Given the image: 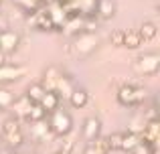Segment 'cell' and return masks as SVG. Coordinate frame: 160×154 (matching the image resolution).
I'll return each mask as SVG.
<instances>
[{"label": "cell", "mask_w": 160, "mask_h": 154, "mask_svg": "<svg viewBox=\"0 0 160 154\" xmlns=\"http://www.w3.org/2000/svg\"><path fill=\"white\" fill-rule=\"evenodd\" d=\"M55 154H71V152H65V150H57Z\"/></svg>", "instance_id": "cell-32"}, {"label": "cell", "mask_w": 160, "mask_h": 154, "mask_svg": "<svg viewBox=\"0 0 160 154\" xmlns=\"http://www.w3.org/2000/svg\"><path fill=\"white\" fill-rule=\"evenodd\" d=\"M2 136L6 140V144L10 148H20L24 144V136L22 130H20V120H16L14 116L8 120H4L2 124Z\"/></svg>", "instance_id": "cell-4"}, {"label": "cell", "mask_w": 160, "mask_h": 154, "mask_svg": "<svg viewBox=\"0 0 160 154\" xmlns=\"http://www.w3.org/2000/svg\"><path fill=\"white\" fill-rule=\"evenodd\" d=\"M31 134H32V138H35L37 142H47V140L53 136V132L49 130V126H45L43 120H41V122H32Z\"/></svg>", "instance_id": "cell-18"}, {"label": "cell", "mask_w": 160, "mask_h": 154, "mask_svg": "<svg viewBox=\"0 0 160 154\" xmlns=\"http://www.w3.org/2000/svg\"><path fill=\"white\" fill-rule=\"evenodd\" d=\"M106 142H108L109 152L120 150V144H122V132H112L109 136H106Z\"/></svg>", "instance_id": "cell-25"}, {"label": "cell", "mask_w": 160, "mask_h": 154, "mask_svg": "<svg viewBox=\"0 0 160 154\" xmlns=\"http://www.w3.org/2000/svg\"><path fill=\"white\" fill-rule=\"evenodd\" d=\"M144 120H146V122H148V120H158V110H156V107H150V110L146 112Z\"/></svg>", "instance_id": "cell-29"}, {"label": "cell", "mask_w": 160, "mask_h": 154, "mask_svg": "<svg viewBox=\"0 0 160 154\" xmlns=\"http://www.w3.org/2000/svg\"><path fill=\"white\" fill-rule=\"evenodd\" d=\"M45 116H47V112L41 107V103H32L31 110H28L27 122H28V124H32V122H41V120H45Z\"/></svg>", "instance_id": "cell-23"}, {"label": "cell", "mask_w": 160, "mask_h": 154, "mask_svg": "<svg viewBox=\"0 0 160 154\" xmlns=\"http://www.w3.org/2000/svg\"><path fill=\"white\" fill-rule=\"evenodd\" d=\"M142 45V39L138 35V31H126L124 35V45L122 47H128V49H138Z\"/></svg>", "instance_id": "cell-22"}, {"label": "cell", "mask_w": 160, "mask_h": 154, "mask_svg": "<svg viewBox=\"0 0 160 154\" xmlns=\"http://www.w3.org/2000/svg\"><path fill=\"white\" fill-rule=\"evenodd\" d=\"M12 2H14V6L20 8L24 14H35L41 6H45L43 0H12Z\"/></svg>", "instance_id": "cell-21"}, {"label": "cell", "mask_w": 160, "mask_h": 154, "mask_svg": "<svg viewBox=\"0 0 160 154\" xmlns=\"http://www.w3.org/2000/svg\"><path fill=\"white\" fill-rule=\"evenodd\" d=\"M0 4H2V0H0Z\"/></svg>", "instance_id": "cell-35"}, {"label": "cell", "mask_w": 160, "mask_h": 154, "mask_svg": "<svg viewBox=\"0 0 160 154\" xmlns=\"http://www.w3.org/2000/svg\"><path fill=\"white\" fill-rule=\"evenodd\" d=\"M18 45H20V35L16 31H10V28L0 31V51H2L4 55L14 53L16 49H18Z\"/></svg>", "instance_id": "cell-7"}, {"label": "cell", "mask_w": 160, "mask_h": 154, "mask_svg": "<svg viewBox=\"0 0 160 154\" xmlns=\"http://www.w3.org/2000/svg\"><path fill=\"white\" fill-rule=\"evenodd\" d=\"M49 130L53 132V136L61 138V136H67L71 134L73 130V118L67 114L65 110L57 107V110L51 112V120H49Z\"/></svg>", "instance_id": "cell-2"}, {"label": "cell", "mask_w": 160, "mask_h": 154, "mask_svg": "<svg viewBox=\"0 0 160 154\" xmlns=\"http://www.w3.org/2000/svg\"><path fill=\"white\" fill-rule=\"evenodd\" d=\"M12 102H14V95H12V91L0 87V110H8Z\"/></svg>", "instance_id": "cell-26"}, {"label": "cell", "mask_w": 160, "mask_h": 154, "mask_svg": "<svg viewBox=\"0 0 160 154\" xmlns=\"http://www.w3.org/2000/svg\"><path fill=\"white\" fill-rule=\"evenodd\" d=\"M124 35H126L124 28H118V31H113L112 35H109V43H112L113 47H122V45H124Z\"/></svg>", "instance_id": "cell-27"}, {"label": "cell", "mask_w": 160, "mask_h": 154, "mask_svg": "<svg viewBox=\"0 0 160 154\" xmlns=\"http://www.w3.org/2000/svg\"><path fill=\"white\" fill-rule=\"evenodd\" d=\"M39 103H41V107H43L47 114H51L53 110H57V107H59V103H61V97H59L57 91H45Z\"/></svg>", "instance_id": "cell-14"}, {"label": "cell", "mask_w": 160, "mask_h": 154, "mask_svg": "<svg viewBox=\"0 0 160 154\" xmlns=\"http://www.w3.org/2000/svg\"><path fill=\"white\" fill-rule=\"evenodd\" d=\"M146 89L144 87H136V85H122L118 89L116 97H118V103L124 107H138L144 103L146 99Z\"/></svg>", "instance_id": "cell-1"}, {"label": "cell", "mask_w": 160, "mask_h": 154, "mask_svg": "<svg viewBox=\"0 0 160 154\" xmlns=\"http://www.w3.org/2000/svg\"><path fill=\"white\" fill-rule=\"evenodd\" d=\"M138 35H140L142 43H146V41H154L158 37V27L154 22H150V20H146V22L140 24V31H138Z\"/></svg>", "instance_id": "cell-20"}, {"label": "cell", "mask_w": 160, "mask_h": 154, "mask_svg": "<svg viewBox=\"0 0 160 154\" xmlns=\"http://www.w3.org/2000/svg\"><path fill=\"white\" fill-rule=\"evenodd\" d=\"M83 154H109V148H108V142H106V136H98L95 140L87 142L85 152H83Z\"/></svg>", "instance_id": "cell-16"}, {"label": "cell", "mask_w": 160, "mask_h": 154, "mask_svg": "<svg viewBox=\"0 0 160 154\" xmlns=\"http://www.w3.org/2000/svg\"><path fill=\"white\" fill-rule=\"evenodd\" d=\"M160 69V55L158 53H144V55H140L136 61H134V71L138 73V75H156Z\"/></svg>", "instance_id": "cell-5"}, {"label": "cell", "mask_w": 160, "mask_h": 154, "mask_svg": "<svg viewBox=\"0 0 160 154\" xmlns=\"http://www.w3.org/2000/svg\"><path fill=\"white\" fill-rule=\"evenodd\" d=\"M24 75H27V67H24V65H8V63L0 65V85L18 81V79H22Z\"/></svg>", "instance_id": "cell-6"}, {"label": "cell", "mask_w": 160, "mask_h": 154, "mask_svg": "<svg viewBox=\"0 0 160 154\" xmlns=\"http://www.w3.org/2000/svg\"><path fill=\"white\" fill-rule=\"evenodd\" d=\"M83 22H85V18H83L81 14H75V16H69V18H65V22H63V27H61L63 35H67V37L79 35V32L83 31Z\"/></svg>", "instance_id": "cell-9"}, {"label": "cell", "mask_w": 160, "mask_h": 154, "mask_svg": "<svg viewBox=\"0 0 160 154\" xmlns=\"http://www.w3.org/2000/svg\"><path fill=\"white\" fill-rule=\"evenodd\" d=\"M69 103L73 110H83V107L89 103V93H87L83 87H73V91L69 93Z\"/></svg>", "instance_id": "cell-13"}, {"label": "cell", "mask_w": 160, "mask_h": 154, "mask_svg": "<svg viewBox=\"0 0 160 154\" xmlns=\"http://www.w3.org/2000/svg\"><path fill=\"white\" fill-rule=\"evenodd\" d=\"M98 136H102V122H99V118L91 116V118H87L85 122H83V138H85L87 142H91V140H95Z\"/></svg>", "instance_id": "cell-10"}, {"label": "cell", "mask_w": 160, "mask_h": 154, "mask_svg": "<svg viewBox=\"0 0 160 154\" xmlns=\"http://www.w3.org/2000/svg\"><path fill=\"white\" fill-rule=\"evenodd\" d=\"M116 14V2L113 0H98V10H95V16L103 20H109L113 18Z\"/></svg>", "instance_id": "cell-15"}, {"label": "cell", "mask_w": 160, "mask_h": 154, "mask_svg": "<svg viewBox=\"0 0 160 154\" xmlns=\"http://www.w3.org/2000/svg\"><path fill=\"white\" fill-rule=\"evenodd\" d=\"M73 87H75V83H73V79H71L69 75H65V73H61L57 79V85H55V91L59 93V97H69V93L73 91Z\"/></svg>", "instance_id": "cell-19"}, {"label": "cell", "mask_w": 160, "mask_h": 154, "mask_svg": "<svg viewBox=\"0 0 160 154\" xmlns=\"http://www.w3.org/2000/svg\"><path fill=\"white\" fill-rule=\"evenodd\" d=\"M8 154H18V152H8Z\"/></svg>", "instance_id": "cell-33"}, {"label": "cell", "mask_w": 160, "mask_h": 154, "mask_svg": "<svg viewBox=\"0 0 160 154\" xmlns=\"http://www.w3.org/2000/svg\"><path fill=\"white\" fill-rule=\"evenodd\" d=\"M75 37H77V39H75V43H73V53L79 57V59L89 57L91 53L98 49V45H99V37L95 35V32L81 31L79 35H75Z\"/></svg>", "instance_id": "cell-3"}, {"label": "cell", "mask_w": 160, "mask_h": 154, "mask_svg": "<svg viewBox=\"0 0 160 154\" xmlns=\"http://www.w3.org/2000/svg\"><path fill=\"white\" fill-rule=\"evenodd\" d=\"M43 93H45L43 85H41V83H32V85H28V89H27V93H24V95H27L32 103H39L41 97H43Z\"/></svg>", "instance_id": "cell-24"}, {"label": "cell", "mask_w": 160, "mask_h": 154, "mask_svg": "<svg viewBox=\"0 0 160 154\" xmlns=\"http://www.w3.org/2000/svg\"><path fill=\"white\" fill-rule=\"evenodd\" d=\"M32 24H35V28H39V31H55L53 20H51V16H49V12H47L45 6H41L39 10L32 14Z\"/></svg>", "instance_id": "cell-11"}, {"label": "cell", "mask_w": 160, "mask_h": 154, "mask_svg": "<svg viewBox=\"0 0 160 154\" xmlns=\"http://www.w3.org/2000/svg\"><path fill=\"white\" fill-rule=\"evenodd\" d=\"M32 102L27 97V95H20V97H14V102L10 103V107L8 110L12 112V116H14L16 120H22V122H27V116H28V110H31Z\"/></svg>", "instance_id": "cell-8"}, {"label": "cell", "mask_w": 160, "mask_h": 154, "mask_svg": "<svg viewBox=\"0 0 160 154\" xmlns=\"http://www.w3.org/2000/svg\"><path fill=\"white\" fill-rule=\"evenodd\" d=\"M4 28H8V18L0 12V31H4Z\"/></svg>", "instance_id": "cell-30"}, {"label": "cell", "mask_w": 160, "mask_h": 154, "mask_svg": "<svg viewBox=\"0 0 160 154\" xmlns=\"http://www.w3.org/2000/svg\"><path fill=\"white\" fill-rule=\"evenodd\" d=\"M61 69L59 67H55V65H49L47 69H45V73H43V79H41V85H43V89L45 91H55V85H57V79L59 75H61Z\"/></svg>", "instance_id": "cell-12"}, {"label": "cell", "mask_w": 160, "mask_h": 154, "mask_svg": "<svg viewBox=\"0 0 160 154\" xmlns=\"http://www.w3.org/2000/svg\"><path fill=\"white\" fill-rule=\"evenodd\" d=\"M140 144V136L136 134V132H122V144H120V150L122 152H132L134 148Z\"/></svg>", "instance_id": "cell-17"}, {"label": "cell", "mask_w": 160, "mask_h": 154, "mask_svg": "<svg viewBox=\"0 0 160 154\" xmlns=\"http://www.w3.org/2000/svg\"><path fill=\"white\" fill-rule=\"evenodd\" d=\"M4 61H6V55H4V53H2V51H0V65H2V63H4Z\"/></svg>", "instance_id": "cell-31"}, {"label": "cell", "mask_w": 160, "mask_h": 154, "mask_svg": "<svg viewBox=\"0 0 160 154\" xmlns=\"http://www.w3.org/2000/svg\"><path fill=\"white\" fill-rule=\"evenodd\" d=\"M27 154H35V152H27Z\"/></svg>", "instance_id": "cell-34"}, {"label": "cell", "mask_w": 160, "mask_h": 154, "mask_svg": "<svg viewBox=\"0 0 160 154\" xmlns=\"http://www.w3.org/2000/svg\"><path fill=\"white\" fill-rule=\"evenodd\" d=\"M152 148L154 146H148V144H144V142H140L136 148H134L130 154H152Z\"/></svg>", "instance_id": "cell-28"}]
</instances>
